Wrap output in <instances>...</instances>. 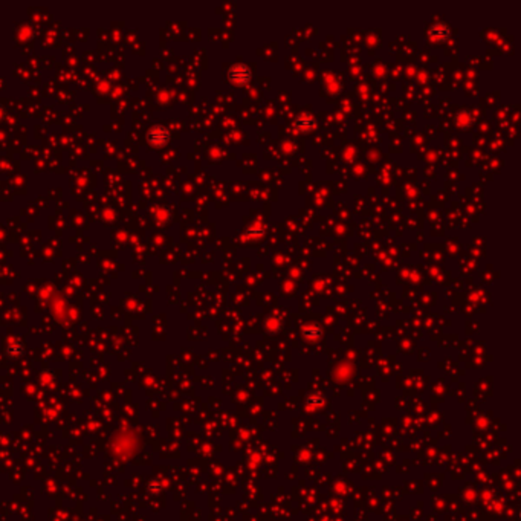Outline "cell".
Here are the masks:
<instances>
[{"label":"cell","instance_id":"obj_1","mask_svg":"<svg viewBox=\"0 0 521 521\" xmlns=\"http://www.w3.org/2000/svg\"><path fill=\"white\" fill-rule=\"evenodd\" d=\"M228 75H229L231 83L236 84V86H243L251 80V71L248 69V66L246 64H240V63H237V64H234L233 67H231Z\"/></svg>","mask_w":521,"mask_h":521},{"label":"cell","instance_id":"obj_2","mask_svg":"<svg viewBox=\"0 0 521 521\" xmlns=\"http://www.w3.org/2000/svg\"><path fill=\"white\" fill-rule=\"evenodd\" d=\"M147 140L152 142L153 145H164L168 140H170V135L168 132L164 129V127H155V129H152L148 132V136Z\"/></svg>","mask_w":521,"mask_h":521},{"label":"cell","instance_id":"obj_3","mask_svg":"<svg viewBox=\"0 0 521 521\" xmlns=\"http://www.w3.org/2000/svg\"><path fill=\"white\" fill-rule=\"evenodd\" d=\"M431 36H434V39L443 40L449 36V29L445 26V23H434L431 28Z\"/></svg>","mask_w":521,"mask_h":521},{"label":"cell","instance_id":"obj_4","mask_svg":"<svg viewBox=\"0 0 521 521\" xmlns=\"http://www.w3.org/2000/svg\"><path fill=\"white\" fill-rule=\"evenodd\" d=\"M314 124H315L314 120H312L310 115H307V113L301 115V117H298V120H297V127L301 130H309L314 127Z\"/></svg>","mask_w":521,"mask_h":521},{"label":"cell","instance_id":"obj_5","mask_svg":"<svg viewBox=\"0 0 521 521\" xmlns=\"http://www.w3.org/2000/svg\"><path fill=\"white\" fill-rule=\"evenodd\" d=\"M303 335H304V338H307V340H317V338L321 337V329L317 327V326H306L303 329Z\"/></svg>","mask_w":521,"mask_h":521},{"label":"cell","instance_id":"obj_6","mask_svg":"<svg viewBox=\"0 0 521 521\" xmlns=\"http://www.w3.org/2000/svg\"><path fill=\"white\" fill-rule=\"evenodd\" d=\"M309 402L315 403V402H317V399H314V396H310V398H309ZM318 403H320V405H321V403H324V399H320V401H318Z\"/></svg>","mask_w":521,"mask_h":521}]
</instances>
